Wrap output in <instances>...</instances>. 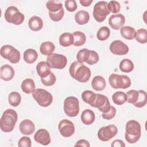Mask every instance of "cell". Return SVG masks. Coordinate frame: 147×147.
<instances>
[{
    "label": "cell",
    "instance_id": "cell-34",
    "mask_svg": "<svg viewBox=\"0 0 147 147\" xmlns=\"http://www.w3.org/2000/svg\"><path fill=\"white\" fill-rule=\"evenodd\" d=\"M91 50L87 49L86 48L80 49L76 55V59L78 61L83 63H86L88 60L90 55Z\"/></svg>",
    "mask_w": 147,
    "mask_h": 147
},
{
    "label": "cell",
    "instance_id": "cell-3",
    "mask_svg": "<svg viewBox=\"0 0 147 147\" xmlns=\"http://www.w3.org/2000/svg\"><path fill=\"white\" fill-rule=\"evenodd\" d=\"M126 133L125 137L127 142L134 144L137 142L141 135V127L140 123L135 120H130L125 126Z\"/></svg>",
    "mask_w": 147,
    "mask_h": 147
},
{
    "label": "cell",
    "instance_id": "cell-25",
    "mask_svg": "<svg viewBox=\"0 0 147 147\" xmlns=\"http://www.w3.org/2000/svg\"><path fill=\"white\" fill-rule=\"evenodd\" d=\"M136 30L130 26H122L120 29L121 36L125 39L131 40L135 38Z\"/></svg>",
    "mask_w": 147,
    "mask_h": 147
},
{
    "label": "cell",
    "instance_id": "cell-13",
    "mask_svg": "<svg viewBox=\"0 0 147 147\" xmlns=\"http://www.w3.org/2000/svg\"><path fill=\"white\" fill-rule=\"evenodd\" d=\"M58 129L61 135L64 137H69L75 133V126L73 122L67 119H63L59 122Z\"/></svg>",
    "mask_w": 147,
    "mask_h": 147
},
{
    "label": "cell",
    "instance_id": "cell-37",
    "mask_svg": "<svg viewBox=\"0 0 147 147\" xmlns=\"http://www.w3.org/2000/svg\"><path fill=\"white\" fill-rule=\"evenodd\" d=\"M110 34V31L108 27L102 26L99 29L96 33L97 38L100 41H105L107 40Z\"/></svg>",
    "mask_w": 147,
    "mask_h": 147
},
{
    "label": "cell",
    "instance_id": "cell-22",
    "mask_svg": "<svg viewBox=\"0 0 147 147\" xmlns=\"http://www.w3.org/2000/svg\"><path fill=\"white\" fill-rule=\"evenodd\" d=\"M106 86V84L105 79L101 76H95L92 80L91 86L95 91H102L105 88Z\"/></svg>",
    "mask_w": 147,
    "mask_h": 147
},
{
    "label": "cell",
    "instance_id": "cell-49",
    "mask_svg": "<svg viewBox=\"0 0 147 147\" xmlns=\"http://www.w3.org/2000/svg\"><path fill=\"white\" fill-rule=\"evenodd\" d=\"M79 2L82 6L84 7H87L91 5L93 1L92 0H80Z\"/></svg>",
    "mask_w": 147,
    "mask_h": 147
},
{
    "label": "cell",
    "instance_id": "cell-41",
    "mask_svg": "<svg viewBox=\"0 0 147 147\" xmlns=\"http://www.w3.org/2000/svg\"><path fill=\"white\" fill-rule=\"evenodd\" d=\"M107 9L110 12L116 14L120 11L121 5L116 1H111L107 3Z\"/></svg>",
    "mask_w": 147,
    "mask_h": 147
},
{
    "label": "cell",
    "instance_id": "cell-7",
    "mask_svg": "<svg viewBox=\"0 0 147 147\" xmlns=\"http://www.w3.org/2000/svg\"><path fill=\"white\" fill-rule=\"evenodd\" d=\"M64 111L67 116L74 117L79 113V102L77 98L70 96L66 98L64 101Z\"/></svg>",
    "mask_w": 147,
    "mask_h": 147
},
{
    "label": "cell",
    "instance_id": "cell-10",
    "mask_svg": "<svg viewBox=\"0 0 147 147\" xmlns=\"http://www.w3.org/2000/svg\"><path fill=\"white\" fill-rule=\"evenodd\" d=\"M47 63L51 68L62 69L67 65V59L63 55L52 53L48 56Z\"/></svg>",
    "mask_w": 147,
    "mask_h": 147
},
{
    "label": "cell",
    "instance_id": "cell-32",
    "mask_svg": "<svg viewBox=\"0 0 147 147\" xmlns=\"http://www.w3.org/2000/svg\"><path fill=\"white\" fill-rule=\"evenodd\" d=\"M8 100L10 105L13 107L20 105L21 101V96L20 93L16 91L11 92L8 96Z\"/></svg>",
    "mask_w": 147,
    "mask_h": 147
},
{
    "label": "cell",
    "instance_id": "cell-48",
    "mask_svg": "<svg viewBox=\"0 0 147 147\" xmlns=\"http://www.w3.org/2000/svg\"><path fill=\"white\" fill-rule=\"evenodd\" d=\"M75 146H86V147H89L90 146L89 142L88 141L84 140V139H82L79 140L78 141H77V142L75 144Z\"/></svg>",
    "mask_w": 147,
    "mask_h": 147
},
{
    "label": "cell",
    "instance_id": "cell-15",
    "mask_svg": "<svg viewBox=\"0 0 147 147\" xmlns=\"http://www.w3.org/2000/svg\"><path fill=\"white\" fill-rule=\"evenodd\" d=\"M34 139L36 142L44 146L49 145L51 141L48 131L44 129L38 130L34 134Z\"/></svg>",
    "mask_w": 147,
    "mask_h": 147
},
{
    "label": "cell",
    "instance_id": "cell-17",
    "mask_svg": "<svg viewBox=\"0 0 147 147\" xmlns=\"http://www.w3.org/2000/svg\"><path fill=\"white\" fill-rule=\"evenodd\" d=\"M20 132L26 136H29L34 133L35 130V125L30 119H24L21 122L19 125Z\"/></svg>",
    "mask_w": 147,
    "mask_h": 147
},
{
    "label": "cell",
    "instance_id": "cell-30",
    "mask_svg": "<svg viewBox=\"0 0 147 147\" xmlns=\"http://www.w3.org/2000/svg\"><path fill=\"white\" fill-rule=\"evenodd\" d=\"M113 102L117 105H122L127 102V95L124 92L117 91L112 95Z\"/></svg>",
    "mask_w": 147,
    "mask_h": 147
},
{
    "label": "cell",
    "instance_id": "cell-19",
    "mask_svg": "<svg viewBox=\"0 0 147 147\" xmlns=\"http://www.w3.org/2000/svg\"><path fill=\"white\" fill-rule=\"evenodd\" d=\"M28 26L29 29L32 31H39L43 27L42 20L38 16H33L28 21Z\"/></svg>",
    "mask_w": 147,
    "mask_h": 147
},
{
    "label": "cell",
    "instance_id": "cell-4",
    "mask_svg": "<svg viewBox=\"0 0 147 147\" xmlns=\"http://www.w3.org/2000/svg\"><path fill=\"white\" fill-rule=\"evenodd\" d=\"M4 17L7 22L17 25L22 24L25 20L24 15L14 6H9L6 9Z\"/></svg>",
    "mask_w": 147,
    "mask_h": 147
},
{
    "label": "cell",
    "instance_id": "cell-16",
    "mask_svg": "<svg viewBox=\"0 0 147 147\" xmlns=\"http://www.w3.org/2000/svg\"><path fill=\"white\" fill-rule=\"evenodd\" d=\"M125 23V17L122 14H113L109 19V24L110 26L114 30L121 29Z\"/></svg>",
    "mask_w": 147,
    "mask_h": 147
},
{
    "label": "cell",
    "instance_id": "cell-43",
    "mask_svg": "<svg viewBox=\"0 0 147 147\" xmlns=\"http://www.w3.org/2000/svg\"><path fill=\"white\" fill-rule=\"evenodd\" d=\"M99 59V57L98 53L94 51L91 50L89 59L87 61L86 63L89 65H94L98 62Z\"/></svg>",
    "mask_w": 147,
    "mask_h": 147
},
{
    "label": "cell",
    "instance_id": "cell-23",
    "mask_svg": "<svg viewBox=\"0 0 147 147\" xmlns=\"http://www.w3.org/2000/svg\"><path fill=\"white\" fill-rule=\"evenodd\" d=\"M60 44L64 47H68L73 44L74 36L72 33L65 32L62 33L59 38Z\"/></svg>",
    "mask_w": 147,
    "mask_h": 147
},
{
    "label": "cell",
    "instance_id": "cell-27",
    "mask_svg": "<svg viewBox=\"0 0 147 147\" xmlns=\"http://www.w3.org/2000/svg\"><path fill=\"white\" fill-rule=\"evenodd\" d=\"M23 58L24 61L28 64H32L36 61L38 58V53L33 49H28L24 52Z\"/></svg>",
    "mask_w": 147,
    "mask_h": 147
},
{
    "label": "cell",
    "instance_id": "cell-6",
    "mask_svg": "<svg viewBox=\"0 0 147 147\" xmlns=\"http://www.w3.org/2000/svg\"><path fill=\"white\" fill-rule=\"evenodd\" d=\"M32 96L37 103L41 107H48L53 101L52 94L42 88H37L32 92Z\"/></svg>",
    "mask_w": 147,
    "mask_h": 147
},
{
    "label": "cell",
    "instance_id": "cell-35",
    "mask_svg": "<svg viewBox=\"0 0 147 147\" xmlns=\"http://www.w3.org/2000/svg\"><path fill=\"white\" fill-rule=\"evenodd\" d=\"M96 94L90 90H86L82 93V99L85 103L90 105L94 102L96 98Z\"/></svg>",
    "mask_w": 147,
    "mask_h": 147
},
{
    "label": "cell",
    "instance_id": "cell-29",
    "mask_svg": "<svg viewBox=\"0 0 147 147\" xmlns=\"http://www.w3.org/2000/svg\"><path fill=\"white\" fill-rule=\"evenodd\" d=\"M74 36L73 45L75 47H80L84 45L86 41L85 34L80 31H76L72 33Z\"/></svg>",
    "mask_w": 147,
    "mask_h": 147
},
{
    "label": "cell",
    "instance_id": "cell-14",
    "mask_svg": "<svg viewBox=\"0 0 147 147\" xmlns=\"http://www.w3.org/2000/svg\"><path fill=\"white\" fill-rule=\"evenodd\" d=\"M110 52L115 55H125L129 52L128 46L121 40H114L110 45Z\"/></svg>",
    "mask_w": 147,
    "mask_h": 147
},
{
    "label": "cell",
    "instance_id": "cell-39",
    "mask_svg": "<svg viewBox=\"0 0 147 147\" xmlns=\"http://www.w3.org/2000/svg\"><path fill=\"white\" fill-rule=\"evenodd\" d=\"M127 102L129 103L134 104L137 100H138L139 96V92L138 91L135 90H131L127 92Z\"/></svg>",
    "mask_w": 147,
    "mask_h": 147
},
{
    "label": "cell",
    "instance_id": "cell-9",
    "mask_svg": "<svg viewBox=\"0 0 147 147\" xmlns=\"http://www.w3.org/2000/svg\"><path fill=\"white\" fill-rule=\"evenodd\" d=\"M92 14L95 21L98 22H103L110 14V11L107 9V2L106 1H99L95 3L94 6Z\"/></svg>",
    "mask_w": 147,
    "mask_h": 147
},
{
    "label": "cell",
    "instance_id": "cell-47",
    "mask_svg": "<svg viewBox=\"0 0 147 147\" xmlns=\"http://www.w3.org/2000/svg\"><path fill=\"white\" fill-rule=\"evenodd\" d=\"M111 146L112 147H125L126 145L121 140H115L113 141Z\"/></svg>",
    "mask_w": 147,
    "mask_h": 147
},
{
    "label": "cell",
    "instance_id": "cell-8",
    "mask_svg": "<svg viewBox=\"0 0 147 147\" xmlns=\"http://www.w3.org/2000/svg\"><path fill=\"white\" fill-rule=\"evenodd\" d=\"M0 53L3 58L8 60L13 64H16L20 60V52L10 45L2 46L0 50Z\"/></svg>",
    "mask_w": 147,
    "mask_h": 147
},
{
    "label": "cell",
    "instance_id": "cell-36",
    "mask_svg": "<svg viewBox=\"0 0 147 147\" xmlns=\"http://www.w3.org/2000/svg\"><path fill=\"white\" fill-rule=\"evenodd\" d=\"M135 38L141 44H145L147 42V30L144 28L138 29L136 32Z\"/></svg>",
    "mask_w": 147,
    "mask_h": 147
},
{
    "label": "cell",
    "instance_id": "cell-44",
    "mask_svg": "<svg viewBox=\"0 0 147 147\" xmlns=\"http://www.w3.org/2000/svg\"><path fill=\"white\" fill-rule=\"evenodd\" d=\"M65 7L69 12L75 11L78 7V5L75 0H66L65 1Z\"/></svg>",
    "mask_w": 147,
    "mask_h": 147
},
{
    "label": "cell",
    "instance_id": "cell-42",
    "mask_svg": "<svg viewBox=\"0 0 147 147\" xmlns=\"http://www.w3.org/2000/svg\"><path fill=\"white\" fill-rule=\"evenodd\" d=\"M49 16L50 17V18L55 22H57L60 21L64 14V9L62 8L61 9H60L59 11L56 12V13H52L49 11Z\"/></svg>",
    "mask_w": 147,
    "mask_h": 147
},
{
    "label": "cell",
    "instance_id": "cell-11",
    "mask_svg": "<svg viewBox=\"0 0 147 147\" xmlns=\"http://www.w3.org/2000/svg\"><path fill=\"white\" fill-rule=\"evenodd\" d=\"M118 133V128L114 125H109L100 127L98 131V137L102 141H108Z\"/></svg>",
    "mask_w": 147,
    "mask_h": 147
},
{
    "label": "cell",
    "instance_id": "cell-1",
    "mask_svg": "<svg viewBox=\"0 0 147 147\" xmlns=\"http://www.w3.org/2000/svg\"><path fill=\"white\" fill-rule=\"evenodd\" d=\"M69 72L72 78L81 83L88 82L91 76L90 69L83 63L78 61L71 63L69 68Z\"/></svg>",
    "mask_w": 147,
    "mask_h": 147
},
{
    "label": "cell",
    "instance_id": "cell-46",
    "mask_svg": "<svg viewBox=\"0 0 147 147\" xmlns=\"http://www.w3.org/2000/svg\"><path fill=\"white\" fill-rule=\"evenodd\" d=\"M18 145L19 147H30L32 146V141L28 137H22L18 141Z\"/></svg>",
    "mask_w": 147,
    "mask_h": 147
},
{
    "label": "cell",
    "instance_id": "cell-33",
    "mask_svg": "<svg viewBox=\"0 0 147 147\" xmlns=\"http://www.w3.org/2000/svg\"><path fill=\"white\" fill-rule=\"evenodd\" d=\"M46 6L49 11L56 13L63 8V4L59 1H48Z\"/></svg>",
    "mask_w": 147,
    "mask_h": 147
},
{
    "label": "cell",
    "instance_id": "cell-28",
    "mask_svg": "<svg viewBox=\"0 0 147 147\" xmlns=\"http://www.w3.org/2000/svg\"><path fill=\"white\" fill-rule=\"evenodd\" d=\"M55 49V46L51 41H45L41 43L40 47V51L41 54L45 56H49L53 53Z\"/></svg>",
    "mask_w": 147,
    "mask_h": 147
},
{
    "label": "cell",
    "instance_id": "cell-31",
    "mask_svg": "<svg viewBox=\"0 0 147 147\" xmlns=\"http://www.w3.org/2000/svg\"><path fill=\"white\" fill-rule=\"evenodd\" d=\"M120 70L125 73L131 72L134 69V64L131 60L128 59H123L119 63Z\"/></svg>",
    "mask_w": 147,
    "mask_h": 147
},
{
    "label": "cell",
    "instance_id": "cell-5",
    "mask_svg": "<svg viewBox=\"0 0 147 147\" xmlns=\"http://www.w3.org/2000/svg\"><path fill=\"white\" fill-rule=\"evenodd\" d=\"M109 82L113 88L126 89L131 86V80L126 75L112 74L109 78Z\"/></svg>",
    "mask_w": 147,
    "mask_h": 147
},
{
    "label": "cell",
    "instance_id": "cell-40",
    "mask_svg": "<svg viewBox=\"0 0 147 147\" xmlns=\"http://www.w3.org/2000/svg\"><path fill=\"white\" fill-rule=\"evenodd\" d=\"M56 80L55 75L53 72H51L48 76L45 78H41V83L45 86H51L53 85Z\"/></svg>",
    "mask_w": 147,
    "mask_h": 147
},
{
    "label": "cell",
    "instance_id": "cell-2",
    "mask_svg": "<svg viewBox=\"0 0 147 147\" xmlns=\"http://www.w3.org/2000/svg\"><path fill=\"white\" fill-rule=\"evenodd\" d=\"M18 114L13 109H7L5 110L0 120V127L2 131L9 133L13 130L16 123L17 121Z\"/></svg>",
    "mask_w": 147,
    "mask_h": 147
},
{
    "label": "cell",
    "instance_id": "cell-20",
    "mask_svg": "<svg viewBox=\"0 0 147 147\" xmlns=\"http://www.w3.org/2000/svg\"><path fill=\"white\" fill-rule=\"evenodd\" d=\"M36 71L41 78H45L51 72V67L46 61H40L36 65Z\"/></svg>",
    "mask_w": 147,
    "mask_h": 147
},
{
    "label": "cell",
    "instance_id": "cell-21",
    "mask_svg": "<svg viewBox=\"0 0 147 147\" xmlns=\"http://www.w3.org/2000/svg\"><path fill=\"white\" fill-rule=\"evenodd\" d=\"M81 121L86 125L92 124L95 119V115L94 111L90 109H86L83 111L81 114Z\"/></svg>",
    "mask_w": 147,
    "mask_h": 147
},
{
    "label": "cell",
    "instance_id": "cell-26",
    "mask_svg": "<svg viewBox=\"0 0 147 147\" xmlns=\"http://www.w3.org/2000/svg\"><path fill=\"white\" fill-rule=\"evenodd\" d=\"M75 20L79 25H85L89 21L90 14L85 10H79L75 15Z\"/></svg>",
    "mask_w": 147,
    "mask_h": 147
},
{
    "label": "cell",
    "instance_id": "cell-12",
    "mask_svg": "<svg viewBox=\"0 0 147 147\" xmlns=\"http://www.w3.org/2000/svg\"><path fill=\"white\" fill-rule=\"evenodd\" d=\"M90 106L97 108L100 111L103 113L108 112L111 107L108 98L100 94H96L94 102Z\"/></svg>",
    "mask_w": 147,
    "mask_h": 147
},
{
    "label": "cell",
    "instance_id": "cell-18",
    "mask_svg": "<svg viewBox=\"0 0 147 147\" xmlns=\"http://www.w3.org/2000/svg\"><path fill=\"white\" fill-rule=\"evenodd\" d=\"M0 75L1 79L5 81H9L14 76V70L11 66L8 64H5L1 67Z\"/></svg>",
    "mask_w": 147,
    "mask_h": 147
},
{
    "label": "cell",
    "instance_id": "cell-24",
    "mask_svg": "<svg viewBox=\"0 0 147 147\" xmlns=\"http://www.w3.org/2000/svg\"><path fill=\"white\" fill-rule=\"evenodd\" d=\"M22 91L25 94H29L32 93L35 90V83L33 79L27 78L24 80L21 85Z\"/></svg>",
    "mask_w": 147,
    "mask_h": 147
},
{
    "label": "cell",
    "instance_id": "cell-38",
    "mask_svg": "<svg viewBox=\"0 0 147 147\" xmlns=\"http://www.w3.org/2000/svg\"><path fill=\"white\" fill-rule=\"evenodd\" d=\"M139 92V96L137 102L133 104V105L138 108H141L145 106L146 104V93L145 91L140 90Z\"/></svg>",
    "mask_w": 147,
    "mask_h": 147
},
{
    "label": "cell",
    "instance_id": "cell-45",
    "mask_svg": "<svg viewBox=\"0 0 147 147\" xmlns=\"http://www.w3.org/2000/svg\"><path fill=\"white\" fill-rule=\"evenodd\" d=\"M116 111H117L116 109L114 107L111 106L110 109V110H109L108 112L102 113V118L105 119H106V120L111 119L113 118H114V117L115 116Z\"/></svg>",
    "mask_w": 147,
    "mask_h": 147
}]
</instances>
